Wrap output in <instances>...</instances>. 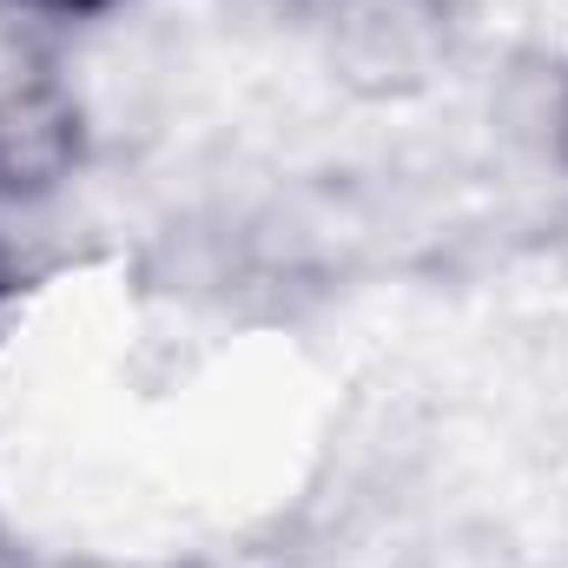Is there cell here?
I'll return each mask as SVG.
<instances>
[{
    "instance_id": "6da1fadb",
    "label": "cell",
    "mask_w": 568,
    "mask_h": 568,
    "mask_svg": "<svg viewBox=\"0 0 568 568\" xmlns=\"http://www.w3.org/2000/svg\"><path fill=\"white\" fill-rule=\"evenodd\" d=\"M87 159V113L47 67H0V212L53 199Z\"/></svg>"
},
{
    "instance_id": "7a4b0ae2",
    "label": "cell",
    "mask_w": 568,
    "mask_h": 568,
    "mask_svg": "<svg viewBox=\"0 0 568 568\" xmlns=\"http://www.w3.org/2000/svg\"><path fill=\"white\" fill-rule=\"evenodd\" d=\"M7 7H20L33 20H100V13H113L126 0H7Z\"/></svg>"
},
{
    "instance_id": "3957f363",
    "label": "cell",
    "mask_w": 568,
    "mask_h": 568,
    "mask_svg": "<svg viewBox=\"0 0 568 568\" xmlns=\"http://www.w3.org/2000/svg\"><path fill=\"white\" fill-rule=\"evenodd\" d=\"M562 145H568V100H562Z\"/></svg>"
}]
</instances>
